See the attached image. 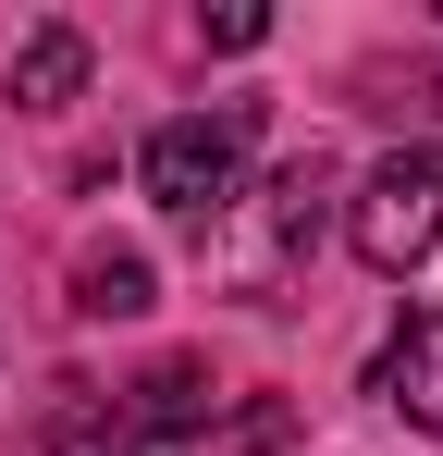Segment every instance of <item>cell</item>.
Returning a JSON list of instances; mask_svg holds the SVG:
<instances>
[{"mask_svg":"<svg viewBox=\"0 0 443 456\" xmlns=\"http://www.w3.org/2000/svg\"><path fill=\"white\" fill-rule=\"evenodd\" d=\"M74 308H86V321H136L148 308V259L136 247H86V259H74Z\"/></svg>","mask_w":443,"mask_h":456,"instance_id":"8992f818","label":"cell"},{"mask_svg":"<svg viewBox=\"0 0 443 456\" xmlns=\"http://www.w3.org/2000/svg\"><path fill=\"white\" fill-rule=\"evenodd\" d=\"M246 136H259V99H222V111H185V124H160V136L136 149L148 198H160L173 223H197V234H210L222 210H234V173H246Z\"/></svg>","mask_w":443,"mask_h":456,"instance_id":"7a4b0ae2","label":"cell"},{"mask_svg":"<svg viewBox=\"0 0 443 456\" xmlns=\"http://www.w3.org/2000/svg\"><path fill=\"white\" fill-rule=\"evenodd\" d=\"M345 234H358L369 272H419V259L443 247V149H394V160L358 185Z\"/></svg>","mask_w":443,"mask_h":456,"instance_id":"3957f363","label":"cell"},{"mask_svg":"<svg viewBox=\"0 0 443 456\" xmlns=\"http://www.w3.org/2000/svg\"><path fill=\"white\" fill-rule=\"evenodd\" d=\"M320 223H333V160L308 149V160H284L271 185H246V198L210 223V272L234 284V297L284 308L295 272H308V247H320Z\"/></svg>","mask_w":443,"mask_h":456,"instance_id":"6da1fadb","label":"cell"},{"mask_svg":"<svg viewBox=\"0 0 443 456\" xmlns=\"http://www.w3.org/2000/svg\"><path fill=\"white\" fill-rule=\"evenodd\" d=\"M369 395L407 419V432H443V308H407L394 346L369 358Z\"/></svg>","mask_w":443,"mask_h":456,"instance_id":"277c9868","label":"cell"},{"mask_svg":"<svg viewBox=\"0 0 443 456\" xmlns=\"http://www.w3.org/2000/svg\"><path fill=\"white\" fill-rule=\"evenodd\" d=\"M74 86H86V37H74V25H37V37L12 50V111H62Z\"/></svg>","mask_w":443,"mask_h":456,"instance_id":"5b68a950","label":"cell"}]
</instances>
